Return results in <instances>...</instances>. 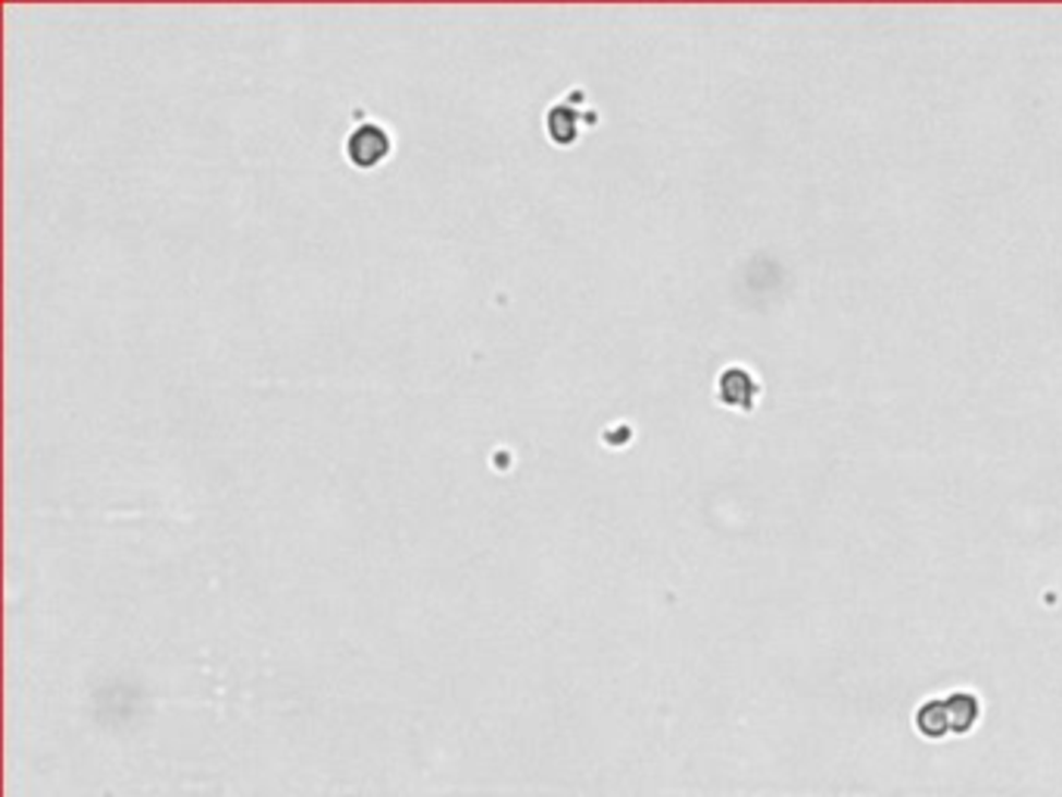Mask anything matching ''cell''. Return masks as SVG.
Returning <instances> with one entry per match:
<instances>
[{
  "label": "cell",
  "mask_w": 1062,
  "mask_h": 797,
  "mask_svg": "<svg viewBox=\"0 0 1062 797\" xmlns=\"http://www.w3.org/2000/svg\"><path fill=\"white\" fill-rule=\"evenodd\" d=\"M387 150H390V137H387V131L381 129V125H362V129H355L349 134L347 153L355 166H365V169L377 166L387 156Z\"/></svg>",
  "instance_id": "cell-1"
}]
</instances>
